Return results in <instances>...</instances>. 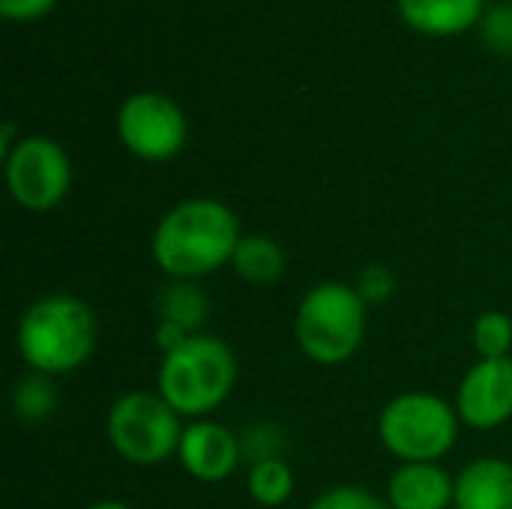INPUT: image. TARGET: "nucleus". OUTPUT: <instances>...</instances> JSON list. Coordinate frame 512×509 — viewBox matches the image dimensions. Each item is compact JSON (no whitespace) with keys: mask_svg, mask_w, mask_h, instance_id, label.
Segmentation results:
<instances>
[{"mask_svg":"<svg viewBox=\"0 0 512 509\" xmlns=\"http://www.w3.org/2000/svg\"><path fill=\"white\" fill-rule=\"evenodd\" d=\"M87 509H132L129 504H123V501H96V504H90Z\"/></svg>","mask_w":512,"mask_h":509,"instance_id":"nucleus-25","label":"nucleus"},{"mask_svg":"<svg viewBox=\"0 0 512 509\" xmlns=\"http://www.w3.org/2000/svg\"><path fill=\"white\" fill-rule=\"evenodd\" d=\"M15 405L24 417H42V414H51L54 408V396L51 390L42 384V381H27L18 387L15 393Z\"/></svg>","mask_w":512,"mask_h":509,"instance_id":"nucleus-20","label":"nucleus"},{"mask_svg":"<svg viewBox=\"0 0 512 509\" xmlns=\"http://www.w3.org/2000/svg\"><path fill=\"white\" fill-rule=\"evenodd\" d=\"M189 336H195V333H189V330H183V327H177V324L162 321V324H159V330H156V345L162 348V357H165V354L177 351Z\"/></svg>","mask_w":512,"mask_h":509,"instance_id":"nucleus-23","label":"nucleus"},{"mask_svg":"<svg viewBox=\"0 0 512 509\" xmlns=\"http://www.w3.org/2000/svg\"><path fill=\"white\" fill-rule=\"evenodd\" d=\"M51 6H54V0H0V12L9 21H33V18H42Z\"/></svg>","mask_w":512,"mask_h":509,"instance_id":"nucleus-22","label":"nucleus"},{"mask_svg":"<svg viewBox=\"0 0 512 509\" xmlns=\"http://www.w3.org/2000/svg\"><path fill=\"white\" fill-rule=\"evenodd\" d=\"M117 135L138 159L165 162L186 144V117L162 93H135L117 114Z\"/></svg>","mask_w":512,"mask_h":509,"instance_id":"nucleus-8","label":"nucleus"},{"mask_svg":"<svg viewBox=\"0 0 512 509\" xmlns=\"http://www.w3.org/2000/svg\"><path fill=\"white\" fill-rule=\"evenodd\" d=\"M402 18L432 36H453L480 21L483 0H399Z\"/></svg>","mask_w":512,"mask_h":509,"instance_id":"nucleus-13","label":"nucleus"},{"mask_svg":"<svg viewBox=\"0 0 512 509\" xmlns=\"http://www.w3.org/2000/svg\"><path fill=\"white\" fill-rule=\"evenodd\" d=\"M309 509H393L384 504L378 495L360 489V486H336L330 492H324L321 498L312 501Z\"/></svg>","mask_w":512,"mask_h":509,"instance_id":"nucleus-18","label":"nucleus"},{"mask_svg":"<svg viewBox=\"0 0 512 509\" xmlns=\"http://www.w3.org/2000/svg\"><path fill=\"white\" fill-rule=\"evenodd\" d=\"M6 186L24 210H51L72 186L69 156L51 138L27 135L6 156Z\"/></svg>","mask_w":512,"mask_h":509,"instance_id":"nucleus-7","label":"nucleus"},{"mask_svg":"<svg viewBox=\"0 0 512 509\" xmlns=\"http://www.w3.org/2000/svg\"><path fill=\"white\" fill-rule=\"evenodd\" d=\"M294 330L312 363H348L366 336V300L345 282H321L300 300Z\"/></svg>","mask_w":512,"mask_h":509,"instance_id":"nucleus-4","label":"nucleus"},{"mask_svg":"<svg viewBox=\"0 0 512 509\" xmlns=\"http://www.w3.org/2000/svg\"><path fill=\"white\" fill-rule=\"evenodd\" d=\"M237 360L234 351L216 339L195 333L177 351L162 357L156 375V393L183 417L204 420L234 390Z\"/></svg>","mask_w":512,"mask_h":509,"instance_id":"nucleus-3","label":"nucleus"},{"mask_svg":"<svg viewBox=\"0 0 512 509\" xmlns=\"http://www.w3.org/2000/svg\"><path fill=\"white\" fill-rule=\"evenodd\" d=\"M177 456L189 477L201 483H222L234 474L240 462V441L222 423L195 420L183 429Z\"/></svg>","mask_w":512,"mask_h":509,"instance_id":"nucleus-10","label":"nucleus"},{"mask_svg":"<svg viewBox=\"0 0 512 509\" xmlns=\"http://www.w3.org/2000/svg\"><path fill=\"white\" fill-rule=\"evenodd\" d=\"M105 432L114 453L141 468H153L171 459L183 438L180 414L159 393L144 390L123 393L111 405Z\"/></svg>","mask_w":512,"mask_h":509,"instance_id":"nucleus-6","label":"nucleus"},{"mask_svg":"<svg viewBox=\"0 0 512 509\" xmlns=\"http://www.w3.org/2000/svg\"><path fill=\"white\" fill-rule=\"evenodd\" d=\"M12 135H15V126H12V123H6V126H3V132H0V153H3V156H9V153H12Z\"/></svg>","mask_w":512,"mask_h":509,"instance_id":"nucleus-24","label":"nucleus"},{"mask_svg":"<svg viewBox=\"0 0 512 509\" xmlns=\"http://www.w3.org/2000/svg\"><path fill=\"white\" fill-rule=\"evenodd\" d=\"M159 312H162V321L168 324H177L183 330H195L201 321H204V312H207V300L198 288L192 285H174L168 288L162 297H159Z\"/></svg>","mask_w":512,"mask_h":509,"instance_id":"nucleus-16","label":"nucleus"},{"mask_svg":"<svg viewBox=\"0 0 512 509\" xmlns=\"http://www.w3.org/2000/svg\"><path fill=\"white\" fill-rule=\"evenodd\" d=\"M378 435L390 456L408 462H438L459 441V414L432 393H402L378 417Z\"/></svg>","mask_w":512,"mask_h":509,"instance_id":"nucleus-5","label":"nucleus"},{"mask_svg":"<svg viewBox=\"0 0 512 509\" xmlns=\"http://www.w3.org/2000/svg\"><path fill=\"white\" fill-rule=\"evenodd\" d=\"M474 348L480 360L510 357L512 351V318L504 312H483L474 321Z\"/></svg>","mask_w":512,"mask_h":509,"instance_id":"nucleus-17","label":"nucleus"},{"mask_svg":"<svg viewBox=\"0 0 512 509\" xmlns=\"http://www.w3.org/2000/svg\"><path fill=\"white\" fill-rule=\"evenodd\" d=\"M393 509H450L456 504V480L438 462H408L387 486Z\"/></svg>","mask_w":512,"mask_h":509,"instance_id":"nucleus-11","label":"nucleus"},{"mask_svg":"<svg viewBox=\"0 0 512 509\" xmlns=\"http://www.w3.org/2000/svg\"><path fill=\"white\" fill-rule=\"evenodd\" d=\"M456 414L471 429H498L512 417V357L474 363L456 393Z\"/></svg>","mask_w":512,"mask_h":509,"instance_id":"nucleus-9","label":"nucleus"},{"mask_svg":"<svg viewBox=\"0 0 512 509\" xmlns=\"http://www.w3.org/2000/svg\"><path fill=\"white\" fill-rule=\"evenodd\" d=\"M237 213L216 198H189L171 207L153 231V261L174 279H198L234 261L240 246Z\"/></svg>","mask_w":512,"mask_h":509,"instance_id":"nucleus-1","label":"nucleus"},{"mask_svg":"<svg viewBox=\"0 0 512 509\" xmlns=\"http://www.w3.org/2000/svg\"><path fill=\"white\" fill-rule=\"evenodd\" d=\"M249 495L255 504L261 507H282L291 492H294V474L291 468L282 462V459H273V456H264L252 465L249 471Z\"/></svg>","mask_w":512,"mask_h":509,"instance_id":"nucleus-15","label":"nucleus"},{"mask_svg":"<svg viewBox=\"0 0 512 509\" xmlns=\"http://www.w3.org/2000/svg\"><path fill=\"white\" fill-rule=\"evenodd\" d=\"M357 291H360V297H363L366 303H381V300H387L390 291H393V276H390L384 267L372 264V267L363 270Z\"/></svg>","mask_w":512,"mask_h":509,"instance_id":"nucleus-21","label":"nucleus"},{"mask_svg":"<svg viewBox=\"0 0 512 509\" xmlns=\"http://www.w3.org/2000/svg\"><path fill=\"white\" fill-rule=\"evenodd\" d=\"M231 267L240 279L252 285H270L285 273V252L273 237L264 234H243Z\"/></svg>","mask_w":512,"mask_h":509,"instance_id":"nucleus-14","label":"nucleus"},{"mask_svg":"<svg viewBox=\"0 0 512 509\" xmlns=\"http://www.w3.org/2000/svg\"><path fill=\"white\" fill-rule=\"evenodd\" d=\"M456 509H512V462L486 456L456 477Z\"/></svg>","mask_w":512,"mask_h":509,"instance_id":"nucleus-12","label":"nucleus"},{"mask_svg":"<svg viewBox=\"0 0 512 509\" xmlns=\"http://www.w3.org/2000/svg\"><path fill=\"white\" fill-rule=\"evenodd\" d=\"M18 354L39 375L81 369L99 342L96 312L72 294H48L27 306L18 321Z\"/></svg>","mask_w":512,"mask_h":509,"instance_id":"nucleus-2","label":"nucleus"},{"mask_svg":"<svg viewBox=\"0 0 512 509\" xmlns=\"http://www.w3.org/2000/svg\"><path fill=\"white\" fill-rule=\"evenodd\" d=\"M483 36L486 45L498 54H512V3L495 6L483 18Z\"/></svg>","mask_w":512,"mask_h":509,"instance_id":"nucleus-19","label":"nucleus"}]
</instances>
